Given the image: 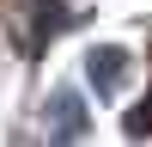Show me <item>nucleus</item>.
I'll return each instance as SVG.
<instances>
[{
	"mask_svg": "<svg viewBox=\"0 0 152 147\" xmlns=\"http://www.w3.org/2000/svg\"><path fill=\"white\" fill-rule=\"evenodd\" d=\"M85 104H79V92H55L49 98V135L55 141H85Z\"/></svg>",
	"mask_w": 152,
	"mask_h": 147,
	"instance_id": "nucleus-1",
	"label": "nucleus"
},
{
	"mask_svg": "<svg viewBox=\"0 0 152 147\" xmlns=\"http://www.w3.org/2000/svg\"><path fill=\"white\" fill-rule=\"evenodd\" d=\"M85 68H91V86H97V92H116L122 74H128V55H122L116 43H104V49H91V55H85Z\"/></svg>",
	"mask_w": 152,
	"mask_h": 147,
	"instance_id": "nucleus-2",
	"label": "nucleus"
},
{
	"mask_svg": "<svg viewBox=\"0 0 152 147\" xmlns=\"http://www.w3.org/2000/svg\"><path fill=\"white\" fill-rule=\"evenodd\" d=\"M128 135H152V104H140V110L128 117Z\"/></svg>",
	"mask_w": 152,
	"mask_h": 147,
	"instance_id": "nucleus-3",
	"label": "nucleus"
}]
</instances>
